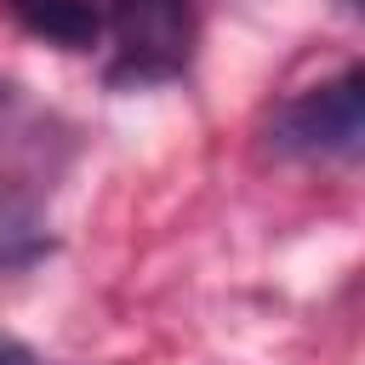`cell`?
I'll use <instances>...</instances> for the list:
<instances>
[{
  "label": "cell",
  "instance_id": "obj_1",
  "mask_svg": "<svg viewBox=\"0 0 365 365\" xmlns=\"http://www.w3.org/2000/svg\"><path fill=\"white\" fill-rule=\"evenodd\" d=\"M114 57H108V86L137 91V86H165L182 80L194 63V0H114L103 17Z\"/></svg>",
  "mask_w": 365,
  "mask_h": 365
},
{
  "label": "cell",
  "instance_id": "obj_2",
  "mask_svg": "<svg viewBox=\"0 0 365 365\" xmlns=\"http://www.w3.org/2000/svg\"><path fill=\"white\" fill-rule=\"evenodd\" d=\"M268 143L297 160H365V63L285 97L268 120Z\"/></svg>",
  "mask_w": 365,
  "mask_h": 365
},
{
  "label": "cell",
  "instance_id": "obj_3",
  "mask_svg": "<svg viewBox=\"0 0 365 365\" xmlns=\"http://www.w3.org/2000/svg\"><path fill=\"white\" fill-rule=\"evenodd\" d=\"M0 11H6L17 29L63 46V51H86V46H97V34H103V11H97L91 0H0Z\"/></svg>",
  "mask_w": 365,
  "mask_h": 365
},
{
  "label": "cell",
  "instance_id": "obj_4",
  "mask_svg": "<svg viewBox=\"0 0 365 365\" xmlns=\"http://www.w3.org/2000/svg\"><path fill=\"white\" fill-rule=\"evenodd\" d=\"M0 365H40V359L29 354V342H17L11 331H0Z\"/></svg>",
  "mask_w": 365,
  "mask_h": 365
},
{
  "label": "cell",
  "instance_id": "obj_5",
  "mask_svg": "<svg viewBox=\"0 0 365 365\" xmlns=\"http://www.w3.org/2000/svg\"><path fill=\"white\" fill-rule=\"evenodd\" d=\"M342 6H348V11H354V17H365V0H342Z\"/></svg>",
  "mask_w": 365,
  "mask_h": 365
}]
</instances>
